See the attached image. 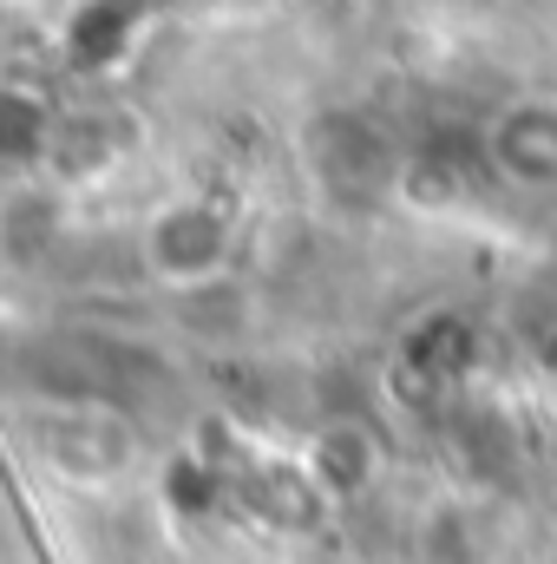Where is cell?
I'll return each mask as SVG.
<instances>
[{
    "label": "cell",
    "instance_id": "obj_1",
    "mask_svg": "<svg viewBox=\"0 0 557 564\" xmlns=\"http://www.w3.org/2000/svg\"><path fill=\"white\" fill-rule=\"evenodd\" d=\"M492 164L525 191H557V99H512L492 119Z\"/></svg>",
    "mask_w": 557,
    "mask_h": 564
},
{
    "label": "cell",
    "instance_id": "obj_2",
    "mask_svg": "<svg viewBox=\"0 0 557 564\" xmlns=\"http://www.w3.org/2000/svg\"><path fill=\"white\" fill-rule=\"evenodd\" d=\"M223 263V230L210 210H164L157 224V270L164 276H210Z\"/></svg>",
    "mask_w": 557,
    "mask_h": 564
}]
</instances>
